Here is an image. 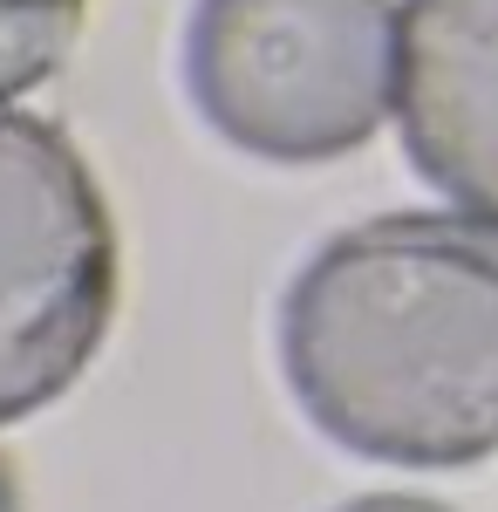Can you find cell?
I'll list each match as a JSON object with an SVG mask.
<instances>
[{
  "instance_id": "cell-3",
  "label": "cell",
  "mask_w": 498,
  "mask_h": 512,
  "mask_svg": "<svg viewBox=\"0 0 498 512\" xmlns=\"http://www.w3.org/2000/svg\"><path fill=\"white\" fill-rule=\"evenodd\" d=\"M116 321V219L69 130L0 103V424L82 383Z\"/></svg>"
},
{
  "instance_id": "cell-7",
  "label": "cell",
  "mask_w": 498,
  "mask_h": 512,
  "mask_svg": "<svg viewBox=\"0 0 498 512\" xmlns=\"http://www.w3.org/2000/svg\"><path fill=\"white\" fill-rule=\"evenodd\" d=\"M0 512H21V478L7 465V451H0Z\"/></svg>"
},
{
  "instance_id": "cell-5",
  "label": "cell",
  "mask_w": 498,
  "mask_h": 512,
  "mask_svg": "<svg viewBox=\"0 0 498 512\" xmlns=\"http://www.w3.org/2000/svg\"><path fill=\"white\" fill-rule=\"evenodd\" d=\"M89 0H0V103L28 96L69 62Z\"/></svg>"
},
{
  "instance_id": "cell-2",
  "label": "cell",
  "mask_w": 498,
  "mask_h": 512,
  "mask_svg": "<svg viewBox=\"0 0 498 512\" xmlns=\"http://www.w3.org/2000/svg\"><path fill=\"white\" fill-rule=\"evenodd\" d=\"M185 89L246 158H348L396 110V14L389 0H198Z\"/></svg>"
},
{
  "instance_id": "cell-1",
  "label": "cell",
  "mask_w": 498,
  "mask_h": 512,
  "mask_svg": "<svg viewBox=\"0 0 498 512\" xmlns=\"http://www.w3.org/2000/svg\"><path fill=\"white\" fill-rule=\"evenodd\" d=\"M280 369L355 458L451 472L498 451V233L389 212L314 246L280 301Z\"/></svg>"
},
{
  "instance_id": "cell-6",
  "label": "cell",
  "mask_w": 498,
  "mask_h": 512,
  "mask_svg": "<svg viewBox=\"0 0 498 512\" xmlns=\"http://www.w3.org/2000/svg\"><path fill=\"white\" fill-rule=\"evenodd\" d=\"M335 512H451L437 506V499H423V492H362V499H348Z\"/></svg>"
},
{
  "instance_id": "cell-4",
  "label": "cell",
  "mask_w": 498,
  "mask_h": 512,
  "mask_svg": "<svg viewBox=\"0 0 498 512\" xmlns=\"http://www.w3.org/2000/svg\"><path fill=\"white\" fill-rule=\"evenodd\" d=\"M396 130L423 185L498 233V0H403Z\"/></svg>"
}]
</instances>
